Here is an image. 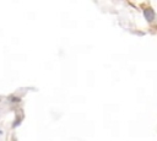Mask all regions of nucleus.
<instances>
[{
  "label": "nucleus",
  "mask_w": 157,
  "mask_h": 141,
  "mask_svg": "<svg viewBox=\"0 0 157 141\" xmlns=\"http://www.w3.org/2000/svg\"><path fill=\"white\" fill-rule=\"evenodd\" d=\"M144 15H145V19L148 21V22H152L155 20V12L152 9H146L144 11Z\"/></svg>",
  "instance_id": "nucleus-1"
}]
</instances>
